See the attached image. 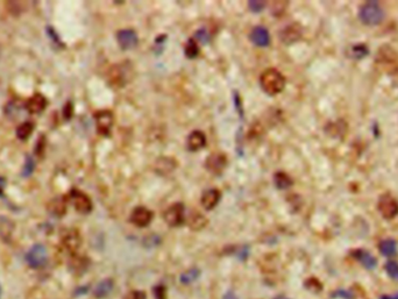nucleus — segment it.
I'll use <instances>...</instances> for the list:
<instances>
[{"label": "nucleus", "instance_id": "32", "mask_svg": "<svg viewBox=\"0 0 398 299\" xmlns=\"http://www.w3.org/2000/svg\"><path fill=\"white\" fill-rule=\"evenodd\" d=\"M234 100H235V109L240 114V117H244V109H242V104L240 102V97H239L238 92H234Z\"/></svg>", "mask_w": 398, "mask_h": 299}, {"label": "nucleus", "instance_id": "29", "mask_svg": "<svg viewBox=\"0 0 398 299\" xmlns=\"http://www.w3.org/2000/svg\"><path fill=\"white\" fill-rule=\"evenodd\" d=\"M193 39L196 40L197 43L200 42V43H203V44H206L210 41V34L205 28H202V29L197 30L196 34H195V37H193Z\"/></svg>", "mask_w": 398, "mask_h": 299}, {"label": "nucleus", "instance_id": "6", "mask_svg": "<svg viewBox=\"0 0 398 299\" xmlns=\"http://www.w3.org/2000/svg\"><path fill=\"white\" fill-rule=\"evenodd\" d=\"M70 198L75 208L79 212V213L88 214L92 211L91 199H90L84 192H82V191L74 189L70 192Z\"/></svg>", "mask_w": 398, "mask_h": 299}, {"label": "nucleus", "instance_id": "15", "mask_svg": "<svg viewBox=\"0 0 398 299\" xmlns=\"http://www.w3.org/2000/svg\"><path fill=\"white\" fill-rule=\"evenodd\" d=\"M302 36V28L296 23L286 26L281 32V40L284 43H292Z\"/></svg>", "mask_w": 398, "mask_h": 299}, {"label": "nucleus", "instance_id": "18", "mask_svg": "<svg viewBox=\"0 0 398 299\" xmlns=\"http://www.w3.org/2000/svg\"><path fill=\"white\" fill-rule=\"evenodd\" d=\"M354 256L360 263H362V266H365L367 269H374L376 267V260L372 254H369L366 250H356L354 252Z\"/></svg>", "mask_w": 398, "mask_h": 299}, {"label": "nucleus", "instance_id": "17", "mask_svg": "<svg viewBox=\"0 0 398 299\" xmlns=\"http://www.w3.org/2000/svg\"><path fill=\"white\" fill-rule=\"evenodd\" d=\"M113 287H114L113 281L107 278V280H104L100 282V283L97 284L95 291H93V295H95L96 298L99 299L105 298L111 294V292H112Z\"/></svg>", "mask_w": 398, "mask_h": 299}, {"label": "nucleus", "instance_id": "8", "mask_svg": "<svg viewBox=\"0 0 398 299\" xmlns=\"http://www.w3.org/2000/svg\"><path fill=\"white\" fill-rule=\"evenodd\" d=\"M117 41L123 49L128 50L137 46L139 39L133 29H121L117 33Z\"/></svg>", "mask_w": 398, "mask_h": 299}, {"label": "nucleus", "instance_id": "24", "mask_svg": "<svg viewBox=\"0 0 398 299\" xmlns=\"http://www.w3.org/2000/svg\"><path fill=\"white\" fill-rule=\"evenodd\" d=\"M185 55L188 58H196L199 54V46L195 39H190L185 44Z\"/></svg>", "mask_w": 398, "mask_h": 299}, {"label": "nucleus", "instance_id": "26", "mask_svg": "<svg viewBox=\"0 0 398 299\" xmlns=\"http://www.w3.org/2000/svg\"><path fill=\"white\" fill-rule=\"evenodd\" d=\"M65 245L68 246V248L70 249H77L79 245H81V238H79V235L77 234L76 232H72L70 233L67 236V239H65Z\"/></svg>", "mask_w": 398, "mask_h": 299}, {"label": "nucleus", "instance_id": "20", "mask_svg": "<svg viewBox=\"0 0 398 299\" xmlns=\"http://www.w3.org/2000/svg\"><path fill=\"white\" fill-rule=\"evenodd\" d=\"M380 250L384 256L393 257L397 254V243L391 239H386L380 243Z\"/></svg>", "mask_w": 398, "mask_h": 299}, {"label": "nucleus", "instance_id": "12", "mask_svg": "<svg viewBox=\"0 0 398 299\" xmlns=\"http://www.w3.org/2000/svg\"><path fill=\"white\" fill-rule=\"evenodd\" d=\"M46 107H47V99L46 97L41 95V93H34L26 103L27 111L32 114H39L41 112H43Z\"/></svg>", "mask_w": 398, "mask_h": 299}, {"label": "nucleus", "instance_id": "19", "mask_svg": "<svg viewBox=\"0 0 398 299\" xmlns=\"http://www.w3.org/2000/svg\"><path fill=\"white\" fill-rule=\"evenodd\" d=\"M207 224V219L204 217L202 213H198V212H195L190 215L189 218V227L193 229V231H200L205 227Z\"/></svg>", "mask_w": 398, "mask_h": 299}, {"label": "nucleus", "instance_id": "13", "mask_svg": "<svg viewBox=\"0 0 398 299\" xmlns=\"http://www.w3.org/2000/svg\"><path fill=\"white\" fill-rule=\"evenodd\" d=\"M220 196H221V193L219 190H217V189L206 190L205 192L202 194V199H200L202 206L207 211L213 210V208L217 206V204L219 203Z\"/></svg>", "mask_w": 398, "mask_h": 299}, {"label": "nucleus", "instance_id": "3", "mask_svg": "<svg viewBox=\"0 0 398 299\" xmlns=\"http://www.w3.org/2000/svg\"><path fill=\"white\" fill-rule=\"evenodd\" d=\"M26 261L34 269L42 268L48 261V253L46 247L43 245H40V243L34 245L28 250V253L26 254Z\"/></svg>", "mask_w": 398, "mask_h": 299}, {"label": "nucleus", "instance_id": "5", "mask_svg": "<svg viewBox=\"0 0 398 299\" xmlns=\"http://www.w3.org/2000/svg\"><path fill=\"white\" fill-rule=\"evenodd\" d=\"M96 127L99 134L109 137L114 124V117L111 111H99L95 114Z\"/></svg>", "mask_w": 398, "mask_h": 299}, {"label": "nucleus", "instance_id": "33", "mask_svg": "<svg viewBox=\"0 0 398 299\" xmlns=\"http://www.w3.org/2000/svg\"><path fill=\"white\" fill-rule=\"evenodd\" d=\"M127 299H146V294L142 291H133L128 295Z\"/></svg>", "mask_w": 398, "mask_h": 299}, {"label": "nucleus", "instance_id": "7", "mask_svg": "<svg viewBox=\"0 0 398 299\" xmlns=\"http://www.w3.org/2000/svg\"><path fill=\"white\" fill-rule=\"evenodd\" d=\"M379 211L383 218L393 219L398 214V203L394 197L383 196L379 201Z\"/></svg>", "mask_w": 398, "mask_h": 299}, {"label": "nucleus", "instance_id": "11", "mask_svg": "<svg viewBox=\"0 0 398 299\" xmlns=\"http://www.w3.org/2000/svg\"><path fill=\"white\" fill-rule=\"evenodd\" d=\"M249 37L252 42L258 47H267L270 43V35H269L268 29L263 26L254 27Z\"/></svg>", "mask_w": 398, "mask_h": 299}, {"label": "nucleus", "instance_id": "2", "mask_svg": "<svg viewBox=\"0 0 398 299\" xmlns=\"http://www.w3.org/2000/svg\"><path fill=\"white\" fill-rule=\"evenodd\" d=\"M384 12L376 1H369L360 9V19L363 23L369 26H375L382 21Z\"/></svg>", "mask_w": 398, "mask_h": 299}, {"label": "nucleus", "instance_id": "22", "mask_svg": "<svg viewBox=\"0 0 398 299\" xmlns=\"http://www.w3.org/2000/svg\"><path fill=\"white\" fill-rule=\"evenodd\" d=\"M33 131H34V125L32 121H25V123H22L18 128H16V137H18L20 140H26V139H28L30 135H32Z\"/></svg>", "mask_w": 398, "mask_h": 299}, {"label": "nucleus", "instance_id": "14", "mask_svg": "<svg viewBox=\"0 0 398 299\" xmlns=\"http://www.w3.org/2000/svg\"><path fill=\"white\" fill-rule=\"evenodd\" d=\"M206 145V137L202 131H193L186 140V147L189 150L197 151Z\"/></svg>", "mask_w": 398, "mask_h": 299}, {"label": "nucleus", "instance_id": "27", "mask_svg": "<svg viewBox=\"0 0 398 299\" xmlns=\"http://www.w3.org/2000/svg\"><path fill=\"white\" fill-rule=\"evenodd\" d=\"M386 270L389 276L395 281H398V263L395 261H389L386 264Z\"/></svg>", "mask_w": 398, "mask_h": 299}, {"label": "nucleus", "instance_id": "16", "mask_svg": "<svg viewBox=\"0 0 398 299\" xmlns=\"http://www.w3.org/2000/svg\"><path fill=\"white\" fill-rule=\"evenodd\" d=\"M109 81L114 86H123L126 84V71L120 68V65H113L109 71Z\"/></svg>", "mask_w": 398, "mask_h": 299}, {"label": "nucleus", "instance_id": "28", "mask_svg": "<svg viewBox=\"0 0 398 299\" xmlns=\"http://www.w3.org/2000/svg\"><path fill=\"white\" fill-rule=\"evenodd\" d=\"M34 169H35V162H34V159L30 157V156H27L26 157V162H25V165H23V170H22V176L23 177H28L33 173Z\"/></svg>", "mask_w": 398, "mask_h": 299}, {"label": "nucleus", "instance_id": "25", "mask_svg": "<svg viewBox=\"0 0 398 299\" xmlns=\"http://www.w3.org/2000/svg\"><path fill=\"white\" fill-rule=\"evenodd\" d=\"M199 275H200V271L198 269H196V268H193V269L188 270L186 273L183 274L179 280H181L183 284H190V283H192V282H195L197 278L199 277Z\"/></svg>", "mask_w": 398, "mask_h": 299}, {"label": "nucleus", "instance_id": "35", "mask_svg": "<svg viewBox=\"0 0 398 299\" xmlns=\"http://www.w3.org/2000/svg\"><path fill=\"white\" fill-rule=\"evenodd\" d=\"M63 112H64V116H65V118H67V119H70L71 113H72V106H71V103H68V104H67V106L64 107Z\"/></svg>", "mask_w": 398, "mask_h": 299}, {"label": "nucleus", "instance_id": "37", "mask_svg": "<svg viewBox=\"0 0 398 299\" xmlns=\"http://www.w3.org/2000/svg\"><path fill=\"white\" fill-rule=\"evenodd\" d=\"M380 299H398V294L397 295H384Z\"/></svg>", "mask_w": 398, "mask_h": 299}, {"label": "nucleus", "instance_id": "31", "mask_svg": "<svg viewBox=\"0 0 398 299\" xmlns=\"http://www.w3.org/2000/svg\"><path fill=\"white\" fill-rule=\"evenodd\" d=\"M265 4L263 1H251L249 2V8H251L253 12H256V13L261 12L262 9L265 8Z\"/></svg>", "mask_w": 398, "mask_h": 299}, {"label": "nucleus", "instance_id": "21", "mask_svg": "<svg viewBox=\"0 0 398 299\" xmlns=\"http://www.w3.org/2000/svg\"><path fill=\"white\" fill-rule=\"evenodd\" d=\"M274 183L277 189H281V190H284V189H288L292 185V179L290 178V177L286 175L285 172H276L275 176H274Z\"/></svg>", "mask_w": 398, "mask_h": 299}, {"label": "nucleus", "instance_id": "34", "mask_svg": "<svg viewBox=\"0 0 398 299\" xmlns=\"http://www.w3.org/2000/svg\"><path fill=\"white\" fill-rule=\"evenodd\" d=\"M155 296L157 299H165V290L163 287H157L155 289Z\"/></svg>", "mask_w": 398, "mask_h": 299}, {"label": "nucleus", "instance_id": "30", "mask_svg": "<svg viewBox=\"0 0 398 299\" xmlns=\"http://www.w3.org/2000/svg\"><path fill=\"white\" fill-rule=\"evenodd\" d=\"M368 54V49L366 46H355L352 47V56L354 58H363Z\"/></svg>", "mask_w": 398, "mask_h": 299}, {"label": "nucleus", "instance_id": "36", "mask_svg": "<svg viewBox=\"0 0 398 299\" xmlns=\"http://www.w3.org/2000/svg\"><path fill=\"white\" fill-rule=\"evenodd\" d=\"M224 299H238V298H237V296H235V295L233 294V292H232V291H228L227 294H225Z\"/></svg>", "mask_w": 398, "mask_h": 299}, {"label": "nucleus", "instance_id": "9", "mask_svg": "<svg viewBox=\"0 0 398 299\" xmlns=\"http://www.w3.org/2000/svg\"><path fill=\"white\" fill-rule=\"evenodd\" d=\"M153 220V212L147 207L137 206L133 210L131 214V221L137 227H146Z\"/></svg>", "mask_w": 398, "mask_h": 299}, {"label": "nucleus", "instance_id": "1", "mask_svg": "<svg viewBox=\"0 0 398 299\" xmlns=\"http://www.w3.org/2000/svg\"><path fill=\"white\" fill-rule=\"evenodd\" d=\"M260 84L263 91L269 96H276L283 91L285 86V78L276 69H267L260 77Z\"/></svg>", "mask_w": 398, "mask_h": 299}, {"label": "nucleus", "instance_id": "10", "mask_svg": "<svg viewBox=\"0 0 398 299\" xmlns=\"http://www.w3.org/2000/svg\"><path fill=\"white\" fill-rule=\"evenodd\" d=\"M227 165V157L221 152H218V154H212L209 157L206 158L205 166L206 169L211 171L212 173H216V175H219L225 170Z\"/></svg>", "mask_w": 398, "mask_h": 299}, {"label": "nucleus", "instance_id": "23", "mask_svg": "<svg viewBox=\"0 0 398 299\" xmlns=\"http://www.w3.org/2000/svg\"><path fill=\"white\" fill-rule=\"evenodd\" d=\"M65 201L62 198H56V199L51 200L49 204V211L53 214H56L58 217L63 215L65 213Z\"/></svg>", "mask_w": 398, "mask_h": 299}, {"label": "nucleus", "instance_id": "4", "mask_svg": "<svg viewBox=\"0 0 398 299\" xmlns=\"http://www.w3.org/2000/svg\"><path fill=\"white\" fill-rule=\"evenodd\" d=\"M164 221L171 227H177L184 222V205L182 203H175L165 210L163 214Z\"/></svg>", "mask_w": 398, "mask_h": 299}, {"label": "nucleus", "instance_id": "38", "mask_svg": "<svg viewBox=\"0 0 398 299\" xmlns=\"http://www.w3.org/2000/svg\"><path fill=\"white\" fill-rule=\"evenodd\" d=\"M6 185L5 179L2 177H0V194H2V191H4V187Z\"/></svg>", "mask_w": 398, "mask_h": 299}]
</instances>
